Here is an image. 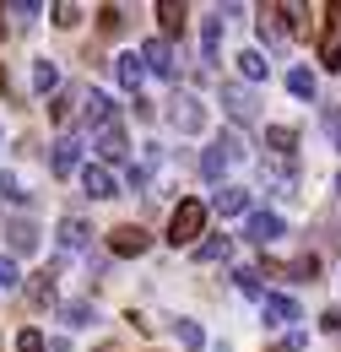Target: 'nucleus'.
Instances as JSON below:
<instances>
[{
    "label": "nucleus",
    "mask_w": 341,
    "mask_h": 352,
    "mask_svg": "<svg viewBox=\"0 0 341 352\" xmlns=\"http://www.w3.org/2000/svg\"><path fill=\"white\" fill-rule=\"evenodd\" d=\"M265 146H271L276 157L293 163V152H298V131H293V125H265Z\"/></svg>",
    "instance_id": "393cba45"
},
{
    "label": "nucleus",
    "mask_w": 341,
    "mask_h": 352,
    "mask_svg": "<svg viewBox=\"0 0 341 352\" xmlns=\"http://www.w3.org/2000/svg\"><path fill=\"white\" fill-rule=\"evenodd\" d=\"M201 233H206V206L201 201H179L168 217V244H179V250H195L201 244Z\"/></svg>",
    "instance_id": "f257e3e1"
},
{
    "label": "nucleus",
    "mask_w": 341,
    "mask_h": 352,
    "mask_svg": "<svg viewBox=\"0 0 341 352\" xmlns=\"http://www.w3.org/2000/svg\"><path fill=\"white\" fill-rule=\"evenodd\" d=\"M0 201H11V206H22V201H33V195L22 190V179H16V174H0Z\"/></svg>",
    "instance_id": "473e14b6"
},
{
    "label": "nucleus",
    "mask_w": 341,
    "mask_h": 352,
    "mask_svg": "<svg viewBox=\"0 0 341 352\" xmlns=\"http://www.w3.org/2000/svg\"><path fill=\"white\" fill-rule=\"evenodd\" d=\"M6 244H11V255H33L43 244V228L33 217H11L6 222Z\"/></svg>",
    "instance_id": "9b49d317"
},
{
    "label": "nucleus",
    "mask_w": 341,
    "mask_h": 352,
    "mask_svg": "<svg viewBox=\"0 0 341 352\" xmlns=\"http://www.w3.org/2000/svg\"><path fill=\"white\" fill-rule=\"evenodd\" d=\"M212 212H222V217H250V190L244 184H217Z\"/></svg>",
    "instance_id": "2eb2a0df"
},
{
    "label": "nucleus",
    "mask_w": 341,
    "mask_h": 352,
    "mask_svg": "<svg viewBox=\"0 0 341 352\" xmlns=\"http://www.w3.org/2000/svg\"><path fill=\"white\" fill-rule=\"evenodd\" d=\"M11 282H16V261H11V255H0V287H11Z\"/></svg>",
    "instance_id": "ea45409f"
},
{
    "label": "nucleus",
    "mask_w": 341,
    "mask_h": 352,
    "mask_svg": "<svg viewBox=\"0 0 341 352\" xmlns=\"http://www.w3.org/2000/svg\"><path fill=\"white\" fill-rule=\"evenodd\" d=\"M163 325H168V331H173V336H179V342H184L190 352H201V347H206V331H201L195 320H184V314H168Z\"/></svg>",
    "instance_id": "5701e85b"
},
{
    "label": "nucleus",
    "mask_w": 341,
    "mask_h": 352,
    "mask_svg": "<svg viewBox=\"0 0 341 352\" xmlns=\"http://www.w3.org/2000/svg\"><path fill=\"white\" fill-rule=\"evenodd\" d=\"M49 352H71V336H54V342H49Z\"/></svg>",
    "instance_id": "a19ab883"
},
{
    "label": "nucleus",
    "mask_w": 341,
    "mask_h": 352,
    "mask_svg": "<svg viewBox=\"0 0 341 352\" xmlns=\"http://www.w3.org/2000/svg\"><path fill=\"white\" fill-rule=\"evenodd\" d=\"M98 28H103V33L114 38V33L125 28V11H120V6H103V11H98Z\"/></svg>",
    "instance_id": "72a5a7b5"
},
{
    "label": "nucleus",
    "mask_w": 341,
    "mask_h": 352,
    "mask_svg": "<svg viewBox=\"0 0 341 352\" xmlns=\"http://www.w3.org/2000/svg\"><path fill=\"white\" fill-rule=\"evenodd\" d=\"M146 250H152V233H146V228H135V222H125V228H114V233H109V255L135 261V255H146Z\"/></svg>",
    "instance_id": "6e6552de"
},
{
    "label": "nucleus",
    "mask_w": 341,
    "mask_h": 352,
    "mask_svg": "<svg viewBox=\"0 0 341 352\" xmlns=\"http://www.w3.org/2000/svg\"><path fill=\"white\" fill-rule=\"evenodd\" d=\"M336 195H341V174H336Z\"/></svg>",
    "instance_id": "c03bdc74"
},
{
    "label": "nucleus",
    "mask_w": 341,
    "mask_h": 352,
    "mask_svg": "<svg viewBox=\"0 0 341 352\" xmlns=\"http://www.w3.org/2000/svg\"><path fill=\"white\" fill-rule=\"evenodd\" d=\"M271 352H282V347H271Z\"/></svg>",
    "instance_id": "a18cd8bd"
},
{
    "label": "nucleus",
    "mask_w": 341,
    "mask_h": 352,
    "mask_svg": "<svg viewBox=\"0 0 341 352\" xmlns=\"http://www.w3.org/2000/svg\"><path fill=\"white\" fill-rule=\"evenodd\" d=\"M336 282H341V276H336Z\"/></svg>",
    "instance_id": "49530a36"
},
{
    "label": "nucleus",
    "mask_w": 341,
    "mask_h": 352,
    "mask_svg": "<svg viewBox=\"0 0 341 352\" xmlns=\"http://www.w3.org/2000/svg\"><path fill=\"white\" fill-rule=\"evenodd\" d=\"M222 109H228V120H233V125H255V120H260V98L250 87H239V82H228V87H222Z\"/></svg>",
    "instance_id": "0eeeda50"
},
{
    "label": "nucleus",
    "mask_w": 341,
    "mask_h": 352,
    "mask_svg": "<svg viewBox=\"0 0 341 352\" xmlns=\"http://www.w3.org/2000/svg\"><path fill=\"white\" fill-rule=\"evenodd\" d=\"M217 38H222V16H201V65L217 60Z\"/></svg>",
    "instance_id": "cd10ccee"
},
{
    "label": "nucleus",
    "mask_w": 341,
    "mask_h": 352,
    "mask_svg": "<svg viewBox=\"0 0 341 352\" xmlns=\"http://www.w3.org/2000/svg\"><path fill=\"white\" fill-rule=\"evenodd\" d=\"M82 120L92 125V131H98L103 120H114V103H109V92H98V87H87V92H82Z\"/></svg>",
    "instance_id": "aec40b11"
},
{
    "label": "nucleus",
    "mask_w": 341,
    "mask_h": 352,
    "mask_svg": "<svg viewBox=\"0 0 341 352\" xmlns=\"http://www.w3.org/2000/svg\"><path fill=\"white\" fill-rule=\"evenodd\" d=\"M282 271H287L293 282H314V276H320V261H314V255H298V261L282 265Z\"/></svg>",
    "instance_id": "2f4dec72"
},
{
    "label": "nucleus",
    "mask_w": 341,
    "mask_h": 352,
    "mask_svg": "<svg viewBox=\"0 0 341 352\" xmlns=\"http://www.w3.org/2000/svg\"><path fill=\"white\" fill-rule=\"evenodd\" d=\"M260 309H265V325H287V331H293V325L303 320L298 298H287V293H265V298H260Z\"/></svg>",
    "instance_id": "f8f14e48"
},
{
    "label": "nucleus",
    "mask_w": 341,
    "mask_h": 352,
    "mask_svg": "<svg viewBox=\"0 0 341 352\" xmlns=\"http://www.w3.org/2000/svg\"><path fill=\"white\" fill-rule=\"evenodd\" d=\"M233 157H244V141H239V131H222L212 146L201 152V174H206V179H222Z\"/></svg>",
    "instance_id": "7ed1b4c3"
},
{
    "label": "nucleus",
    "mask_w": 341,
    "mask_h": 352,
    "mask_svg": "<svg viewBox=\"0 0 341 352\" xmlns=\"http://www.w3.org/2000/svg\"><path fill=\"white\" fill-rule=\"evenodd\" d=\"M82 195L92 201H109V195H120V168H109V163H82Z\"/></svg>",
    "instance_id": "423d86ee"
},
{
    "label": "nucleus",
    "mask_w": 341,
    "mask_h": 352,
    "mask_svg": "<svg viewBox=\"0 0 341 352\" xmlns=\"http://www.w3.org/2000/svg\"><path fill=\"white\" fill-rule=\"evenodd\" d=\"M276 233H282V217H276V212H250V217H244V239H250V244H271Z\"/></svg>",
    "instance_id": "6ab92c4d"
},
{
    "label": "nucleus",
    "mask_w": 341,
    "mask_h": 352,
    "mask_svg": "<svg viewBox=\"0 0 341 352\" xmlns=\"http://www.w3.org/2000/svg\"><path fill=\"white\" fill-rule=\"evenodd\" d=\"M320 331H325V336H341V309H325V314H320Z\"/></svg>",
    "instance_id": "58836bf2"
},
{
    "label": "nucleus",
    "mask_w": 341,
    "mask_h": 352,
    "mask_svg": "<svg viewBox=\"0 0 341 352\" xmlns=\"http://www.w3.org/2000/svg\"><path fill=\"white\" fill-rule=\"evenodd\" d=\"M233 287H239L244 298H255V304H260V298H265V287H260V276H255V271H244V265L233 271Z\"/></svg>",
    "instance_id": "7c9ffc66"
},
{
    "label": "nucleus",
    "mask_w": 341,
    "mask_h": 352,
    "mask_svg": "<svg viewBox=\"0 0 341 352\" xmlns=\"http://www.w3.org/2000/svg\"><path fill=\"white\" fill-rule=\"evenodd\" d=\"M6 16H16V28H33V16H38V6L28 0V6H6Z\"/></svg>",
    "instance_id": "c9c22d12"
},
{
    "label": "nucleus",
    "mask_w": 341,
    "mask_h": 352,
    "mask_svg": "<svg viewBox=\"0 0 341 352\" xmlns=\"http://www.w3.org/2000/svg\"><path fill=\"white\" fill-rule=\"evenodd\" d=\"M60 320H65V331H82V325L98 320V309L87 304V298H71V304H60Z\"/></svg>",
    "instance_id": "bb28decb"
},
{
    "label": "nucleus",
    "mask_w": 341,
    "mask_h": 352,
    "mask_svg": "<svg viewBox=\"0 0 341 352\" xmlns=\"http://www.w3.org/2000/svg\"><path fill=\"white\" fill-rule=\"evenodd\" d=\"M114 82H120V87L130 92V98H135V92H141V82H146V65H141V54H114Z\"/></svg>",
    "instance_id": "f3484780"
},
{
    "label": "nucleus",
    "mask_w": 341,
    "mask_h": 352,
    "mask_svg": "<svg viewBox=\"0 0 341 352\" xmlns=\"http://www.w3.org/2000/svg\"><path fill=\"white\" fill-rule=\"evenodd\" d=\"M130 114H135V120H157V109H152V98H141V92L130 98Z\"/></svg>",
    "instance_id": "4c0bfd02"
},
{
    "label": "nucleus",
    "mask_w": 341,
    "mask_h": 352,
    "mask_svg": "<svg viewBox=\"0 0 341 352\" xmlns=\"http://www.w3.org/2000/svg\"><path fill=\"white\" fill-rule=\"evenodd\" d=\"M0 92H6V71H0Z\"/></svg>",
    "instance_id": "37998d69"
},
{
    "label": "nucleus",
    "mask_w": 341,
    "mask_h": 352,
    "mask_svg": "<svg viewBox=\"0 0 341 352\" xmlns=\"http://www.w3.org/2000/svg\"><path fill=\"white\" fill-rule=\"evenodd\" d=\"M228 255H233V239H228V233H212V239L195 244V265H222Z\"/></svg>",
    "instance_id": "4be33fe9"
},
{
    "label": "nucleus",
    "mask_w": 341,
    "mask_h": 352,
    "mask_svg": "<svg viewBox=\"0 0 341 352\" xmlns=\"http://www.w3.org/2000/svg\"><path fill=\"white\" fill-rule=\"evenodd\" d=\"M54 276H60L54 265H43V271H33V276H28V287H22L28 309H49V304H54Z\"/></svg>",
    "instance_id": "4468645a"
},
{
    "label": "nucleus",
    "mask_w": 341,
    "mask_h": 352,
    "mask_svg": "<svg viewBox=\"0 0 341 352\" xmlns=\"http://www.w3.org/2000/svg\"><path fill=\"white\" fill-rule=\"evenodd\" d=\"M168 125L184 135H201L206 131V103L195 98V92H173L168 98Z\"/></svg>",
    "instance_id": "f03ea898"
},
{
    "label": "nucleus",
    "mask_w": 341,
    "mask_h": 352,
    "mask_svg": "<svg viewBox=\"0 0 341 352\" xmlns=\"http://www.w3.org/2000/svg\"><path fill=\"white\" fill-rule=\"evenodd\" d=\"M255 22H260V38H265L271 49H287V44H293V38H287V22H282V6H260Z\"/></svg>",
    "instance_id": "dca6fc26"
},
{
    "label": "nucleus",
    "mask_w": 341,
    "mask_h": 352,
    "mask_svg": "<svg viewBox=\"0 0 341 352\" xmlns=\"http://www.w3.org/2000/svg\"><path fill=\"white\" fill-rule=\"evenodd\" d=\"M92 141H98V152L109 157V168H120V163H130V135H125V120H120V114H114V120H103Z\"/></svg>",
    "instance_id": "39448f33"
},
{
    "label": "nucleus",
    "mask_w": 341,
    "mask_h": 352,
    "mask_svg": "<svg viewBox=\"0 0 341 352\" xmlns=\"http://www.w3.org/2000/svg\"><path fill=\"white\" fill-rule=\"evenodd\" d=\"M287 92L309 103V98H314V71H303V65H293V71H287Z\"/></svg>",
    "instance_id": "c756f323"
},
{
    "label": "nucleus",
    "mask_w": 341,
    "mask_h": 352,
    "mask_svg": "<svg viewBox=\"0 0 341 352\" xmlns=\"http://www.w3.org/2000/svg\"><path fill=\"white\" fill-rule=\"evenodd\" d=\"M184 22H190V6H184V0H163V6H157V28H163L168 44H173V33H184Z\"/></svg>",
    "instance_id": "412c9836"
},
{
    "label": "nucleus",
    "mask_w": 341,
    "mask_h": 352,
    "mask_svg": "<svg viewBox=\"0 0 341 352\" xmlns=\"http://www.w3.org/2000/svg\"><path fill=\"white\" fill-rule=\"evenodd\" d=\"M54 87H60V65H54L49 54H38V60H33V92H49V98H54Z\"/></svg>",
    "instance_id": "a878e982"
},
{
    "label": "nucleus",
    "mask_w": 341,
    "mask_h": 352,
    "mask_svg": "<svg viewBox=\"0 0 341 352\" xmlns=\"http://www.w3.org/2000/svg\"><path fill=\"white\" fill-rule=\"evenodd\" d=\"M6 33H11V28H6V6H0V38H6Z\"/></svg>",
    "instance_id": "79ce46f5"
},
{
    "label": "nucleus",
    "mask_w": 341,
    "mask_h": 352,
    "mask_svg": "<svg viewBox=\"0 0 341 352\" xmlns=\"http://www.w3.org/2000/svg\"><path fill=\"white\" fill-rule=\"evenodd\" d=\"M16 352H49V342H43L33 325H22V336H16Z\"/></svg>",
    "instance_id": "f704fd0d"
},
{
    "label": "nucleus",
    "mask_w": 341,
    "mask_h": 352,
    "mask_svg": "<svg viewBox=\"0 0 341 352\" xmlns=\"http://www.w3.org/2000/svg\"><path fill=\"white\" fill-rule=\"evenodd\" d=\"M49 22H54L60 33H71V28L82 22V6H71V0H60V6H49Z\"/></svg>",
    "instance_id": "c85d7f7f"
},
{
    "label": "nucleus",
    "mask_w": 341,
    "mask_h": 352,
    "mask_svg": "<svg viewBox=\"0 0 341 352\" xmlns=\"http://www.w3.org/2000/svg\"><path fill=\"white\" fill-rule=\"evenodd\" d=\"M233 65H239V76H244V82H265V76H271V65H265V54H260V49H239V54H233Z\"/></svg>",
    "instance_id": "b1692460"
},
{
    "label": "nucleus",
    "mask_w": 341,
    "mask_h": 352,
    "mask_svg": "<svg viewBox=\"0 0 341 352\" xmlns=\"http://www.w3.org/2000/svg\"><path fill=\"white\" fill-rule=\"evenodd\" d=\"M54 239H60V250H65V255H82L87 244H92V228H87V217H71V212H65L60 228H54Z\"/></svg>",
    "instance_id": "ddd939ff"
},
{
    "label": "nucleus",
    "mask_w": 341,
    "mask_h": 352,
    "mask_svg": "<svg viewBox=\"0 0 341 352\" xmlns=\"http://www.w3.org/2000/svg\"><path fill=\"white\" fill-rule=\"evenodd\" d=\"M49 168H54V179H71V174H82V141L65 131L60 141H54V152H49Z\"/></svg>",
    "instance_id": "9d476101"
},
{
    "label": "nucleus",
    "mask_w": 341,
    "mask_h": 352,
    "mask_svg": "<svg viewBox=\"0 0 341 352\" xmlns=\"http://www.w3.org/2000/svg\"><path fill=\"white\" fill-rule=\"evenodd\" d=\"M325 135H331V146L341 152V109H325Z\"/></svg>",
    "instance_id": "e433bc0d"
},
{
    "label": "nucleus",
    "mask_w": 341,
    "mask_h": 352,
    "mask_svg": "<svg viewBox=\"0 0 341 352\" xmlns=\"http://www.w3.org/2000/svg\"><path fill=\"white\" fill-rule=\"evenodd\" d=\"M320 16H325V22H320V65H325V71H341V0L325 6Z\"/></svg>",
    "instance_id": "20e7f679"
},
{
    "label": "nucleus",
    "mask_w": 341,
    "mask_h": 352,
    "mask_svg": "<svg viewBox=\"0 0 341 352\" xmlns=\"http://www.w3.org/2000/svg\"><path fill=\"white\" fill-rule=\"evenodd\" d=\"M82 92L87 87H54V98H49V120H54V125H71L76 109H82Z\"/></svg>",
    "instance_id": "a211bd4d"
},
{
    "label": "nucleus",
    "mask_w": 341,
    "mask_h": 352,
    "mask_svg": "<svg viewBox=\"0 0 341 352\" xmlns=\"http://www.w3.org/2000/svg\"><path fill=\"white\" fill-rule=\"evenodd\" d=\"M141 65H146V71H157L163 82H168V76H179V54H173V44H168V38H157V33H152V38H146V49H141Z\"/></svg>",
    "instance_id": "1a4fd4ad"
}]
</instances>
